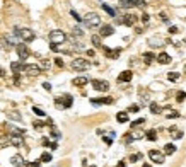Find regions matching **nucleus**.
Listing matches in <instances>:
<instances>
[{"instance_id":"f257e3e1","label":"nucleus","mask_w":186,"mask_h":167,"mask_svg":"<svg viewBox=\"0 0 186 167\" xmlns=\"http://www.w3.org/2000/svg\"><path fill=\"white\" fill-rule=\"evenodd\" d=\"M14 36H19L26 43H31L34 39V31L29 27H14Z\"/></svg>"},{"instance_id":"f03ea898","label":"nucleus","mask_w":186,"mask_h":167,"mask_svg":"<svg viewBox=\"0 0 186 167\" xmlns=\"http://www.w3.org/2000/svg\"><path fill=\"white\" fill-rule=\"evenodd\" d=\"M48 37H50V41L51 43H55V44H63L65 41H67V34L63 33V31H60V29H53V31H50V34H48Z\"/></svg>"},{"instance_id":"7ed1b4c3","label":"nucleus","mask_w":186,"mask_h":167,"mask_svg":"<svg viewBox=\"0 0 186 167\" xmlns=\"http://www.w3.org/2000/svg\"><path fill=\"white\" fill-rule=\"evenodd\" d=\"M84 24L87 26V27H97V26H101V17L96 14V12H89V14H85V17H84Z\"/></svg>"},{"instance_id":"20e7f679","label":"nucleus","mask_w":186,"mask_h":167,"mask_svg":"<svg viewBox=\"0 0 186 167\" xmlns=\"http://www.w3.org/2000/svg\"><path fill=\"white\" fill-rule=\"evenodd\" d=\"M70 67H72V70H77V72H84V70H89L91 63H89L87 60H84V58H75V60H72Z\"/></svg>"},{"instance_id":"39448f33","label":"nucleus","mask_w":186,"mask_h":167,"mask_svg":"<svg viewBox=\"0 0 186 167\" xmlns=\"http://www.w3.org/2000/svg\"><path fill=\"white\" fill-rule=\"evenodd\" d=\"M149 157H150V160H152V162H155V164H164V160H166L164 152H159V150H150Z\"/></svg>"},{"instance_id":"423d86ee","label":"nucleus","mask_w":186,"mask_h":167,"mask_svg":"<svg viewBox=\"0 0 186 167\" xmlns=\"http://www.w3.org/2000/svg\"><path fill=\"white\" fill-rule=\"evenodd\" d=\"M16 50H17L19 60H21V61H26V60H27V56H29V50H27V46H26L24 43H19L17 46H16Z\"/></svg>"},{"instance_id":"0eeeda50","label":"nucleus","mask_w":186,"mask_h":167,"mask_svg":"<svg viewBox=\"0 0 186 167\" xmlns=\"http://www.w3.org/2000/svg\"><path fill=\"white\" fill-rule=\"evenodd\" d=\"M55 104H58V106H63L65 109H68V108L74 104V97H72V95H63L62 99L58 97V99H55Z\"/></svg>"},{"instance_id":"6e6552de","label":"nucleus","mask_w":186,"mask_h":167,"mask_svg":"<svg viewBox=\"0 0 186 167\" xmlns=\"http://www.w3.org/2000/svg\"><path fill=\"white\" fill-rule=\"evenodd\" d=\"M92 87L96 91H99V92H106V91H109V84L106 82V80H92Z\"/></svg>"},{"instance_id":"1a4fd4ad","label":"nucleus","mask_w":186,"mask_h":167,"mask_svg":"<svg viewBox=\"0 0 186 167\" xmlns=\"http://www.w3.org/2000/svg\"><path fill=\"white\" fill-rule=\"evenodd\" d=\"M24 70H26V74L31 75V77H36V75L41 74V68H39V65H34V63H31V65H26V67H24Z\"/></svg>"},{"instance_id":"9d476101","label":"nucleus","mask_w":186,"mask_h":167,"mask_svg":"<svg viewBox=\"0 0 186 167\" xmlns=\"http://www.w3.org/2000/svg\"><path fill=\"white\" fill-rule=\"evenodd\" d=\"M114 34V27L109 26V24H104L101 29H99V36L101 37H108V36H113Z\"/></svg>"},{"instance_id":"9b49d317","label":"nucleus","mask_w":186,"mask_h":167,"mask_svg":"<svg viewBox=\"0 0 186 167\" xmlns=\"http://www.w3.org/2000/svg\"><path fill=\"white\" fill-rule=\"evenodd\" d=\"M155 60H157V63H161V65L171 63V56H169L168 53H159V55L155 56Z\"/></svg>"},{"instance_id":"f8f14e48","label":"nucleus","mask_w":186,"mask_h":167,"mask_svg":"<svg viewBox=\"0 0 186 167\" xmlns=\"http://www.w3.org/2000/svg\"><path fill=\"white\" fill-rule=\"evenodd\" d=\"M10 164H12V166H16V167H21V166H24L26 162H24V159H22V155H21V153H16V155L10 159Z\"/></svg>"},{"instance_id":"ddd939ff","label":"nucleus","mask_w":186,"mask_h":167,"mask_svg":"<svg viewBox=\"0 0 186 167\" xmlns=\"http://www.w3.org/2000/svg\"><path fill=\"white\" fill-rule=\"evenodd\" d=\"M137 16H133V14H127V16H123V24L125 26H133L135 22H137Z\"/></svg>"},{"instance_id":"4468645a","label":"nucleus","mask_w":186,"mask_h":167,"mask_svg":"<svg viewBox=\"0 0 186 167\" xmlns=\"http://www.w3.org/2000/svg\"><path fill=\"white\" fill-rule=\"evenodd\" d=\"M104 53H106V56H108V58L116 60V58L120 56V53H121V50H111V48H104Z\"/></svg>"},{"instance_id":"2eb2a0df","label":"nucleus","mask_w":186,"mask_h":167,"mask_svg":"<svg viewBox=\"0 0 186 167\" xmlns=\"http://www.w3.org/2000/svg\"><path fill=\"white\" fill-rule=\"evenodd\" d=\"M131 77H133V74H131L130 70H125V72H121V74L118 75V80L120 82H130Z\"/></svg>"},{"instance_id":"dca6fc26","label":"nucleus","mask_w":186,"mask_h":167,"mask_svg":"<svg viewBox=\"0 0 186 167\" xmlns=\"http://www.w3.org/2000/svg\"><path fill=\"white\" fill-rule=\"evenodd\" d=\"M72 84L75 87H84L85 84H89V80H87V77H77V78L72 80Z\"/></svg>"},{"instance_id":"f3484780","label":"nucleus","mask_w":186,"mask_h":167,"mask_svg":"<svg viewBox=\"0 0 186 167\" xmlns=\"http://www.w3.org/2000/svg\"><path fill=\"white\" fill-rule=\"evenodd\" d=\"M91 102H92L94 106H99V104H111L113 99L111 97H101V99H91Z\"/></svg>"},{"instance_id":"a211bd4d","label":"nucleus","mask_w":186,"mask_h":167,"mask_svg":"<svg viewBox=\"0 0 186 167\" xmlns=\"http://www.w3.org/2000/svg\"><path fill=\"white\" fill-rule=\"evenodd\" d=\"M24 67H26V65H24L22 61H12V63H10V68H12L14 74H19L21 70H24Z\"/></svg>"},{"instance_id":"6ab92c4d","label":"nucleus","mask_w":186,"mask_h":167,"mask_svg":"<svg viewBox=\"0 0 186 167\" xmlns=\"http://www.w3.org/2000/svg\"><path fill=\"white\" fill-rule=\"evenodd\" d=\"M150 48H157V46H164V39L162 37H152L149 41Z\"/></svg>"},{"instance_id":"aec40b11","label":"nucleus","mask_w":186,"mask_h":167,"mask_svg":"<svg viewBox=\"0 0 186 167\" xmlns=\"http://www.w3.org/2000/svg\"><path fill=\"white\" fill-rule=\"evenodd\" d=\"M116 119H118V123H127L128 121V112H125V111L118 112L116 114Z\"/></svg>"},{"instance_id":"412c9836","label":"nucleus","mask_w":186,"mask_h":167,"mask_svg":"<svg viewBox=\"0 0 186 167\" xmlns=\"http://www.w3.org/2000/svg\"><path fill=\"white\" fill-rule=\"evenodd\" d=\"M7 118H10V119H16V121H21V119H22L21 112H17V111H7Z\"/></svg>"},{"instance_id":"4be33fe9","label":"nucleus","mask_w":186,"mask_h":167,"mask_svg":"<svg viewBox=\"0 0 186 167\" xmlns=\"http://www.w3.org/2000/svg\"><path fill=\"white\" fill-rule=\"evenodd\" d=\"M154 60H155V55H154V53H150V51L149 53H144V61H145L147 65H150Z\"/></svg>"},{"instance_id":"5701e85b","label":"nucleus","mask_w":186,"mask_h":167,"mask_svg":"<svg viewBox=\"0 0 186 167\" xmlns=\"http://www.w3.org/2000/svg\"><path fill=\"white\" fill-rule=\"evenodd\" d=\"M145 136H147V140H150V142H155V140H157V131L149 130L147 133H145Z\"/></svg>"},{"instance_id":"b1692460","label":"nucleus","mask_w":186,"mask_h":167,"mask_svg":"<svg viewBox=\"0 0 186 167\" xmlns=\"http://www.w3.org/2000/svg\"><path fill=\"white\" fill-rule=\"evenodd\" d=\"M91 41H92V44L96 46V48H101V46H103V43H101V36H97V34H94V36L91 37Z\"/></svg>"},{"instance_id":"393cba45","label":"nucleus","mask_w":186,"mask_h":167,"mask_svg":"<svg viewBox=\"0 0 186 167\" xmlns=\"http://www.w3.org/2000/svg\"><path fill=\"white\" fill-rule=\"evenodd\" d=\"M101 7H103V9H104V10H106V12H108L111 17H116V10H114V9H111L109 5H106V3H101Z\"/></svg>"},{"instance_id":"a878e982","label":"nucleus","mask_w":186,"mask_h":167,"mask_svg":"<svg viewBox=\"0 0 186 167\" xmlns=\"http://www.w3.org/2000/svg\"><path fill=\"white\" fill-rule=\"evenodd\" d=\"M150 111L154 112V114H159V112L162 111V108H161L157 102H150Z\"/></svg>"},{"instance_id":"bb28decb","label":"nucleus","mask_w":186,"mask_h":167,"mask_svg":"<svg viewBox=\"0 0 186 167\" xmlns=\"http://www.w3.org/2000/svg\"><path fill=\"white\" fill-rule=\"evenodd\" d=\"M174 152H176V145H172V143H168V145L164 147V153H168V155L174 153Z\"/></svg>"},{"instance_id":"cd10ccee","label":"nucleus","mask_w":186,"mask_h":167,"mask_svg":"<svg viewBox=\"0 0 186 167\" xmlns=\"http://www.w3.org/2000/svg\"><path fill=\"white\" fill-rule=\"evenodd\" d=\"M130 2H131L133 7H145V5H147L145 0H130Z\"/></svg>"},{"instance_id":"c85d7f7f","label":"nucleus","mask_w":186,"mask_h":167,"mask_svg":"<svg viewBox=\"0 0 186 167\" xmlns=\"http://www.w3.org/2000/svg\"><path fill=\"white\" fill-rule=\"evenodd\" d=\"M168 78L171 80V82H176V80H179V74H178V72H169Z\"/></svg>"},{"instance_id":"c756f323","label":"nucleus","mask_w":186,"mask_h":167,"mask_svg":"<svg viewBox=\"0 0 186 167\" xmlns=\"http://www.w3.org/2000/svg\"><path fill=\"white\" fill-rule=\"evenodd\" d=\"M169 131L174 135V138H178V140H179V138H183V131H178L174 126H172V128H169Z\"/></svg>"},{"instance_id":"7c9ffc66","label":"nucleus","mask_w":186,"mask_h":167,"mask_svg":"<svg viewBox=\"0 0 186 167\" xmlns=\"http://www.w3.org/2000/svg\"><path fill=\"white\" fill-rule=\"evenodd\" d=\"M50 126H51V136H53V138H56V140H58V138H62V133L56 130L53 125H50Z\"/></svg>"},{"instance_id":"2f4dec72","label":"nucleus","mask_w":186,"mask_h":167,"mask_svg":"<svg viewBox=\"0 0 186 167\" xmlns=\"http://www.w3.org/2000/svg\"><path fill=\"white\" fill-rule=\"evenodd\" d=\"M72 33H74V36H79V37H82L84 36V31L79 27V26H75L74 29H72Z\"/></svg>"},{"instance_id":"473e14b6","label":"nucleus","mask_w":186,"mask_h":167,"mask_svg":"<svg viewBox=\"0 0 186 167\" xmlns=\"http://www.w3.org/2000/svg\"><path fill=\"white\" fill-rule=\"evenodd\" d=\"M120 5H121L123 9H130V7H133L130 0H120Z\"/></svg>"},{"instance_id":"72a5a7b5","label":"nucleus","mask_w":186,"mask_h":167,"mask_svg":"<svg viewBox=\"0 0 186 167\" xmlns=\"http://www.w3.org/2000/svg\"><path fill=\"white\" fill-rule=\"evenodd\" d=\"M39 160H41V162H50V160H51V153H43Z\"/></svg>"},{"instance_id":"f704fd0d","label":"nucleus","mask_w":186,"mask_h":167,"mask_svg":"<svg viewBox=\"0 0 186 167\" xmlns=\"http://www.w3.org/2000/svg\"><path fill=\"white\" fill-rule=\"evenodd\" d=\"M39 164H41V160H36V162H26L24 166L26 167H39Z\"/></svg>"},{"instance_id":"c9c22d12","label":"nucleus","mask_w":186,"mask_h":167,"mask_svg":"<svg viewBox=\"0 0 186 167\" xmlns=\"http://www.w3.org/2000/svg\"><path fill=\"white\" fill-rule=\"evenodd\" d=\"M39 68H44V70H50V61H48V60H43V61H41V67H39Z\"/></svg>"},{"instance_id":"e433bc0d","label":"nucleus","mask_w":186,"mask_h":167,"mask_svg":"<svg viewBox=\"0 0 186 167\" xmlns=\"http://www.w3.org/2000/svg\"><path fill=\"white\" fill-rule=\"evenodd\" d=\"M140 159H142V153H135V155L130 157V162H137V160H140Z\"/></svg>"},{"instance_id":"4c0bfd02","label":"nucleus","mask_w":186,"mask_h":167,"mask_svg":"<svg viewBox=\"0 0 186 167\" xmlns=\"http://www.w3.org/2000/svg\"><path fill=\"white\" fill-rule=\"evenodd\" d=\"M33 111H34V114H38V116H44V111H43L41 108H36V106H34Z\"/></svg>"},{"instance_id":"58836bf2","label":"nucleus","mask_w":186,"mask_h":167,"mask_svg":"<svg viewBox=\"0 0 186 167\" xmlns=\"http://www.w3.org/2000/svg\"><path fill=\"white\" fill-rule=\"evenodd\" d=\"M138 109H140V106L133 104V106H130V108H128V112H138Z\"/></svg>"},{"instance_id":"ea45409f","label":"nucleus","mask_w":186,"mask_h":167,"mask_svg":"<svg viewBox=\"0 0 186 167\" xmlns=\"http://www.w3.org/2000/svg\"><path fill=\"white\" fill-rule=\"evenodd\" d=\"M33 125H34V128H36V130H41V128L44 126V123H43V121H34Z\"/></svg>"},{"instance_id":"a19ab883","label":"nucleus","mask_w":186,"mask_h":167,"mask_svg":"<svg viewBox=\"0 0 186 167\" xmlns=\"http://www.w3.org/2000/svg\"><path fill=\"white\" fill-rule=\"evenodd\" d=\"M142 123H145V119H144V118H140V119H137V121H133V123H131V126L135 128V126H138V125H142Z\"/></svg>"},{"instance_id":"79ce46f5","label":"nucleus","mask_w":186,"mask_h":167,"mask_svg":"<svg viewBox=\"0 0 186 167\" xmlns=\"http://www.w3.org/2000/svg\"><path fill=\"white\" fill-rule=\"evenodd\" d=\"M185 99H186V92H178V101L179 102H183Z\"/></svg>"},{"instance_id":"37998d69","label":"nucleus","mask_w":186,"mask_h":167,"mask_svg":"<svg viewBox=\"0 0 186 167\" xmlns=\"http://www.w3.org/2000/svg\"><path fill=\"white\" fill-rule=\"evenodd\" d=\"M70 16H72V17H74L75 20H82V17H80V16H79V14H77L75 10H70Z\"/></svg>"},{"instance_id":"c03bdc74","label":"nucleus","mask_w":186,"mask_h":167,"mask_svg":"<svg viewBox=\"0 0 186 167\" xmlns=\"http://www.w3.org/2000/svg\"><path fill=\"white\" fill-rule=\"evenodd\" d=\"M176 33H179V29H178L176 26H171V27H169V34H176Z\"/></svg>"},{"instance_id":"a18cd8bd","label":"nucleus","mask_w":186,"mask_h":167,"mask_svg":"<svg viewBox=\"0 0 186 167\" xmlns=\"http://www.w3.org/2000/svg\"><path fill=\"white\" fill-rule=\"evenodd\" d=\"M168 118H169V119H171V118H179V112H178V111L169 112V114H168Z\"/></svg>"},{"instance_id":"49530a36","label":"nucleus","mask_w":186,"mask_h":167,"mask_svg":"<svg viewBox=\"0 0 186 167\" xmlns=\"http://www.w3.org/2000/svg\"><path fill=\"white\" fill-rule=\"evenodd\" d=\"M140 19H142V22H149L150 16H149V14H142V17H140Z\"/></svg>"},{"instance_id":"de8ad7c7","label":"nucleus","mask_w":186,"mask_h":167,"mask_svg":"<svg viewBox=\"0 0 186 167\" xmlns=\"http://www.w3.org/2000/svg\"><path fill=\"white\" fill-rule=\"evenodd\" d=\"M103 140L106 142V145H111L113 143V138H109V136H103Z\"/></svg>"},{"instance_id":"09e8293b","label":"nucleus","mask_w":186,"mask_h":167,"mask_svg":"<svg viewBox=\"0 0 186 167\" xmlns=\"http://www.w3.org/2000/svg\"><path fill=\"white\" fill-rule=\"evenodd\" d=\"M159 16H161V20H162V22H168V16H166V12H161Z\"/></svg>"},{"instance_id":"8fccbe9b","label":"nucleus","mask_w":186,"mask_h":167,"mask_svg":"<svg viewBox=\"0 0 186 167\" xmlns=\"http://www.w3.org/2000/svg\"><path fill=\"white\" fill-rule=\"evenodd\" d=\"M50 48H51V51H58V50H60V46L55 44V43H51V44H50Z\"/></svg>"},{"instance_id":"3c124183","label":"nucleus","mask_w":186,"mask_h":167,"mask_svg":"<svg viewBox=\"0 0 186 167\" xmlns=\"http://www.w3.org/2000/svg\"><path fill=\"white\" fill-rule=\"evenodd\" d=\"M55 63L58 67H63V60H62V58H55Z\"/></svg>"},{"instance_id":"603ef678","label":"nucleus","mask_w":186,"mask_h":167,"mask_svg":"<svg viewBox=\"0 0 186 167\" xmlns=\"http://www.w3.org/2000/svg\"><path fill=\"white\" fill-rule=\"evenodd\" d=\"M133 140H135V136H133V135H127V143H131Z\"/></svg>"},{"instance_id":"864d4df0","label":"nucleus","mask_w":186,"mask_h":167,"mask_svg":"<svg viewBox=\"0 0 186 167\" xmlns=\"http://www.w3.org/2000/svg\"><path fill=\"white\" fill-rule=\"evenodd\" d=\"M43 87H44V89H46V91H51V85H50V84H48V82H44V84H43Z\"/></svg>"},{"instance_id":"5fc2aeb1","label":"nucleus","mask_w":186,"mask_h":167,"mask_svg":"<svg viewBox=\"0 0 186 167\" xmlns=\"http://www.w3.org/2000/svg\"><path fill=\"white\" fill-rule=\"evenodd\" d=\"M43 145H44V147H48V145H50V140H46V138H44V140H43Z\"/></svg>"},{"instance_id":"6e6d98bb","label":"nucleus","mask_w":186,"mask_h":167,"mask_svg":"<svg viewBox=\"0 0 186 167\" xmlns=\"http://www.w3.org/2000/svg\"><path fill=\"white\" fill-rule=\"evenodd\" d=\"M118 167H127V164H125V162L121 160V162H118Z\"/></svg>"},{"instance_id":"4d7b16f0","label":"nucleus","mask_w":186,"mask_h":167,"mask_svg":"<svg viewBox=\"0 0 186 167\" xmlns=\"http://www.w3.org/2000/svg\"><path fill=\"white\" fill-rule=\"evenodd\" d=\"M3 75H5V72H3V70H0V77H3Z\"/></svg>"},{"instance_id":"13d9d810","label":"nucleus","mask_w":186,"mask_h":167,"mask_svg":"<svg viewBox=\"0 0 186 167\" xmlns=\"http://www.w3.org/2000/svg\"><path fill=\"white\" fill-rule=\"evenodd\" d=\"M142 167H150V166H149V164H144V166H142Z\"/></svg>"},{"instance_id":"bf43d9fd","label":"nucleus","mask_w":186,"mask_h":167,"mask_svg":"<svg viewBox=\"0 0 186 167\" xmlns=\"http://www.w3.org/2000/svg\"><path fill=\"white\" fill-rule=\"evenodd\" d=\"M91 167H96V166H91Z\"/></svg>"}]
</instances>
